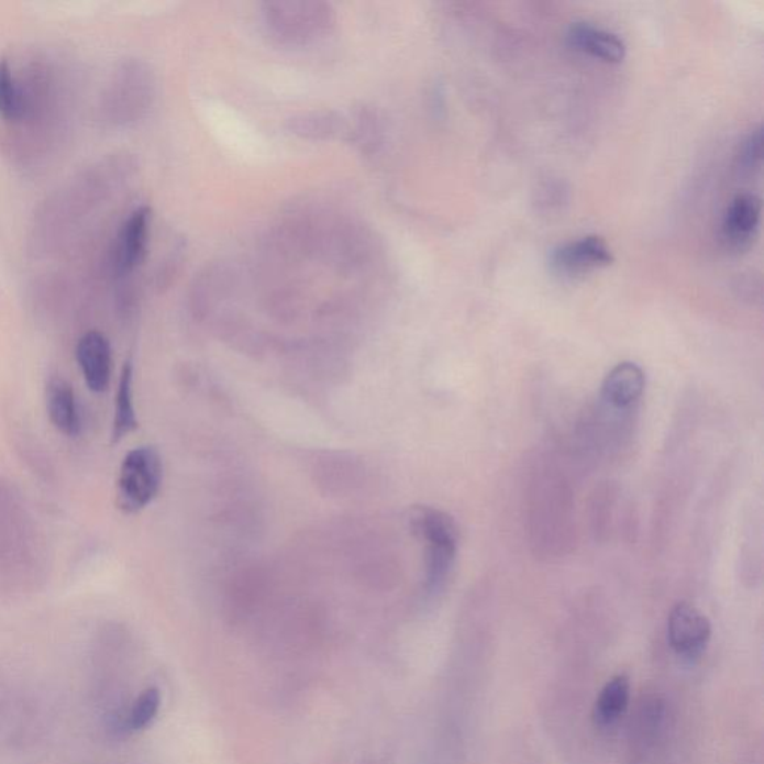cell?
Listing matches in <instances>:
<instances>
[{
	"instance_id": "10",
	"label": "cell",
	"mask_w": 764,
	"mask_h": 764,
	"mask_svg": "<svg viewBox=\"0 0 764 764\" xmlns=\"http://www.w3.org/2000/svg\"><path fill=\"white\" fill-rule=\"evenodd\" d=\"M567 44L576 52L605 62V64H621L625 57V44L616 33L596 27L587 22L572 23L566 33Z\"/></svg>"
},
{
	"instance_id": "6",
	"label": "cell",
	"mask_w": 764,
	"mask_h": 764,
	"mask_svg": "<svg viewBox=\"0 0 764 764\" xmlns=\"http://www.w3.org/2000/svg\"><path fill=\"white\" fill-rule=\"evenodd\" d=\"M616 257L602 236L590 235L558 245L551 253V267L565 278H579L611 266Z\"/></svg>"
},
{
	"instance_id": "12",
	"label": "cell",
	"mask_w": 764,
	"mask_h": 764,
	"mask_svg": "<svg viewBox=\"0 0 764 764\" xmlns=\"http://www.w3.org/2000/svg\"><path fill=\"white\" fill-rule=\"evenodd\" d=\"M47 411L58 432L75 438L81 433V416L74 387L65 378L53 377L47 384Z\"/></svg>"
},
{
	"instance_id": "13",
	"label": "cell",
	"mask_w": 764,
	"mask_h": 764,
	"mask_svg": "<svg viewBox=\"0 0 764 764\" xmlns=\"http://www.w3.org/2000/svg\"><path fill=\"white\" fill-rule=\"evenodd\" d=\"M630 701V680L628 676L620 674L607 680L597 697L593 720L599 728H608L616 724L628 711Z\"/></svg>"
},
{
	"instance_id": "4",
	"label": "cell",
	"mask_w": 764,
	"mask_h": 764,
	"mask_svg": "<svg viewBox=\"0 0 764 764\" xmlns=\"http://www.w3.org/2000/svg\"><path fill=\"white\" fill-rule=\"evenodd\" d=\"M163 481V462L154 446L132 450L121 463L117 479V507L136 513L156 499Z\"/></svg>"
},
{
	"instance_id": "8",
	"label": "cell",
	"mask_w": 764,
	"mask_h": 764,
	"mask_svg": "<svg viewBox=\"0 0 764 764\" xmlns=\"http://www.w3.org/2000/svg\"><path fill=\"white\" fill-rule=\"evenodd\" d=\"M762 220V200L755 195L734 196L721 223L722 240L734 250L749 248L757 236Z\"/></svg>"
},
{
	"instance_id": "15",
	"label": "cell",
	"mask_w": 764,
	"mask_h": 764,
	"mask_svg": "<svg viewBox=\"0 0 764 764\" xmlns=\"http://www.w3.org/2000/svg\"><path fill=\"white\" fill-rule=\"evenodd\" d=\"M160 708V693L157 688H147L133 701L131 709L124 718V726L129 730H142L152 724Z\"/></svg>"
},
{
	"instance_id": "7",
	"label": "cell",
	"mask_w": 764,
	"mask_h": 764,
	"mask_svg": "<svg viewBox=\"0 0 764 764\" xmlns=\"http://www.w3.org/2000/svg\"><path fill=\"white\" fill-rule=\"evenodd\" d=\"M645 386V372L638 363H618L604 379L600 402L618 411H633L644 396Z\"/></svg>"
},
{
	"instance_id": "9",
	"label": "cell",
	"mask_w": 764,
	"mask_h": 764,
	"mask_svg": "<svg viewBox=\"0 0 764 764\" xmlns=\"http://www.w3.org/2000/svg\"><path fill=\"white\" fill-rule=\"evenodd\" d=\"M77 362L93 394H102L110 384L112 374V350L110 341L100 332H89L79 340Z\"/></svg>"
},
{
	"instance_id": "14",
	"label": "cell",
	"mask_w": 764,
	"mask_h": 764,
	"mask_svg": "<svg viewBox=\"0 0 764 764\" xmlns=\"http://www.w3.org/2000/svg\"><path fill=\"white\" fill-rule=\"evenodd\" d=\"M137 429L135 403H133V365L124 363L115 396L114 421H112V442L119 444Z\"/></svg>"
},
{
	"instance_id": "16",
	"label": "cell",
	"mask_w": 764,
	"mask_h": 764,
	"mask_svg": "<svg viewBox=\"0 0 764 764\" xmlns=\"http://www.w3.org/2000/svg\"><path fill=\"white\" fill-rule=\"evenodd\" d=\"M22 114V99L16 89L10 64L0 60V115L5 120H16Z\"/></svg>"
},
{
	"instance_id": "5",
	"label": "cell",
	"mask_w": 764,
	"mask_h": 764,
	"mask_svg": "<svg viewBox=\"0 0 764 764\" xmlns=\"http://www.w3.org/2000/svg\"><path fill=\"white\" fill-rule=\"evenodd\" d=\"M712 625L695 605L676 604L667 617V642L684 658H697L708 649Z\"/></svg>"
},
{
	"instance_id": "3",
	"label": "cell",
	"mask_w": 764,
	"mask_h": 764,
	"mask_svg": "<svg viewBox=\"0 0 764 764\" xmlns=\"http://www.w3.org/2000/svg\"><path fill=\"white\" fill-rule=\"evenodd\" d=\"M37 540L19 496L0 484V574H29L37 566Z\"/></svg>"
},
{
	"instance_id": "17",
	"label": "cell",
	"mask_w": 764,
	"mask_h": 764,
	"mask_svg": "<svg viewBox=\"0 0 764 764\" xmlns=\"http://www.w3.org/2000/svg\"><path fill=\"white\" fill-rule=\"evenodd\" d=\"M763 153V132L762 128L755 129L743 142L741 152V165L743 169L753 170L759 168L762 163Z\"/></svg>"
},
{
	"instance_id": "11",
	"label": "cell",
	"mask_w": 764,
	"mask_h": 764,
	"mask_svg": "<svg viewBox=\"0 0 764 764\" xmlns=\"http://www.w3.org/2000/svg\"><path fill=\"white\" fill-rule=\"evenodd\" d=\"M152 211L147 207L137 208L121 229L117 245V267L119 273L128 274L140 265L147 248Z\"/></svg>"
},
{
	"instance_id": "2",
	"label": "cell",
	"mask_w": 764,
	"mask_h": 764,
	"mask_svg": "<svg viewBox=\"0 0 764 764\" xmlns=\"http://www.w3.org/2000/svg\"><path fill=\"white\" fill-rule=\"evenodd\" d=\"M412 533L425 546V590L438 595L444 590L456 565L458 528L441 509L416 507L409 517Z\"/></svg>"
},
{
	"instance_id": "1",
	"label": "cell",
	"mask_w": 764,
	"mask_h": 764,
	"mask_svg": "<svg viewBox=\"0 0 764 764\" xmlns=\"http://www.w3.org/2000/svg\"><path fill=\"white\" fill-rule=\"evenodd\" d=\"M528 488L530 542L540 557H563L575 542V499L571 483L554 462L532 470Z\"/></svg>"
}]
</instances>
